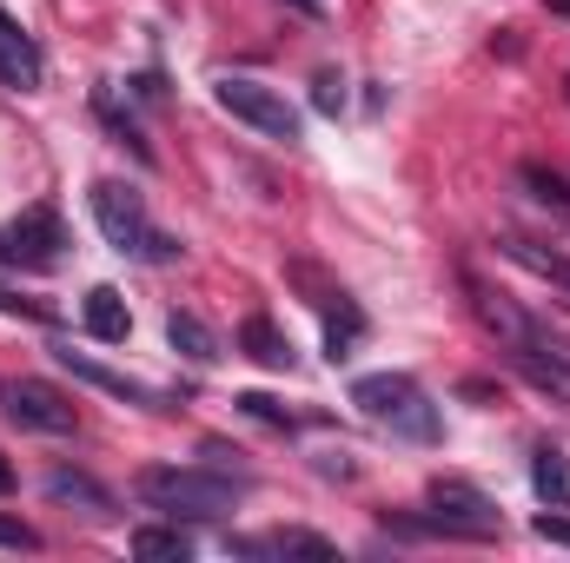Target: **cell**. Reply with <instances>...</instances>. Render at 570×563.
Segmentation results:
<instances>
[{
  "label": "cell",
  "mask_w": 570,
  "mask_h": 563,
  "mask_svg": "<svg viewBox=\"0 0 570 563\" xmlns=\"http://www.w3.org/2000/svg\"><path fill=\"white\" fill-rule=\"evenodd\" d=\"M213 100L233 113V120H246L253 134H266V140H285L298 146L305 134V120H298V107L285 100L279 87H266V80H246V73H226V80H213Z\"/></svg>",
  "instance_id": "4"
},
{
  "label": "cell",
  "mask_w": 570,
  "mask_h": 563,
  "mask_svg": "<svg viewBox=\"0 0 570 563\" xmlns=\"http://www.w3.org/2000/svg\"><path fill=\"white\" fill-rule=\"evenodd\" d=\"M94 226H100V239H107L114 253H127V259H153V266L179 259V246L146 219V199L134 186H120V179H94Z\"/></svg>",
  "instance_id": "3"
},
{
  "label": "cell",
  "mask_w": 570,
  "mask_h": 563,
  "mask_svg": "<svg viewBox=\"0 0 570 563\" xmlns=\"http://www.w3.org/2000/svg\"><path fill=\"white\" fill-rule=\"evenodd\" d=\"M531 491H538L551 511H570V457L558 444H538V457H531Z\"/></svg>",
  "instance_id": "12"
},
{
  "label": "cell",
  "mask_w": 570,
  "mask_h": 563,
  "mask_svg": "<svg viewBox=\"0 0 570 563\" xmlns=\"http://www.w3.org/2000/svg\"><path fill=\"white\" fill-rule=\"evenodd\" d=\"M0 266H13V259H7V246H0Z\"/></svg>",
  "instance_id": "24"
},
{
  "label": "cell",
  "mask_w": 570,
  "mask_h": 563,
  "mask_svg": "<svg viewBox=\"0 0 570 563\" xmlns=\"http://www.w3.org/2000/svg\"><path fill=\"white\" fill-rule=\"evenodd\" d=\"M544 7H551V13H564V20H570V0H544Z\"/></svg>",
  "instance_id": "23"
},
{
  "label": "cell",
  "mask_w": 570,
  "mask_h": 563,
  "mask_svg": "<svg viewBox=\"0 0 570 563\" xmlns=\"http://www.w3.org/2000/svg\"><path fill=\"white\" fill-rule=\"evenodd\" d=\"M47 497H53V504H80L87 517H107V511H114V491H100L87 471H53V477H47Z\"/></svg>",
  "instance_id": "14"
},
{
  "label": "cell",
  "mask_w": 570,
  "mask_h": 563,
  "mask_svg": "<svg viewBox=\"0 0 570 563\" xmlns=\"http://www.w3.org/2000/svg\"><path fill=\"white\" fill-rule=\"evenodd\" d=\"M40 73H47V67H40V47H33V40H27V27L0 7V80H7V87H20V93H33V87H40Z\"/></svg>",
  "instance_id": "9"
},
{
  "label": "cell",
  "mask_w": 570,
  "mask_h": 563,
  "mask_svg": "<svg viewBox=\"0 0 570 563\" xmlns=\"http://www.w3.org/2000/svg\"><path fill=\"white\" fill-rule=\"evenodd\" d=\"M0 551H40V531L20 517H0Z\"/></svg>",
  "instance_id": "20"
},
{
  "label": "cell",
  "mask_w": 570,
  "mask_h": 563,
  "mask_svg": "<svg viewBox=\"0 0 570 563\" xmlns=\"http://www.w3.org/2000/svg\"><path fill=\"white\" fill-rule=\"evenodd\" d=\"M298 7H325V0H298Z\"/></svg>",
  "instance_id": "25"
},
{
  "label": "cell",
  "mask_w": 570,
  "mask_h": 563,
  "mask_svg": "<svg viewBox=\"0 0 570 563\" xmlns=\"http://www.w3.org/2000/svg\"><path fill=\"white\" fill-rule=\"evenodd\" d=\"M239 352H246L253 365H266V372H292V338H285L266 312H253V318L239 325Z\"/></svg>",
  "instance_id": "11"
},
{
  "label": "cell",
  "mask_w": 570,
  "mask_h": 563,
  "mask_svg": "<svg viewBox=\"0 0 570 563\" xmlns=\"http://www.w3.org/2000/svg\"><path fill=\"white\" fill-rule=\"evenodd\" d=\"M134 557H193V544H186V531H166V524H146L134 531Z\"/></svg>",
  "instance_id": "15"
},
{
  "label": "cell",
  "mask_w": 570,
  "mask_h": 563,
  "mask_svg": "<svg viewBox=\"0 0 570 563\" xmlns=\"http://www.w3.org/2000/svg\"><path fill=\"white\" fill-rule=\"evenodd\" d=\"M412 531H438V537L491 544V537L504 531V517H498V504H491L478 484H464V477H438V484H431V517H425V524H412Z\"/></svg>",
  "instance_id": "5"
},
{
  "label": "cell",
  "mask_w": 570,
  "mask_h": 563,
  "mask_svg": "<svg viewBox=\"0 0 570 563\" xmlns=\"http://www.w3.org/2000/svg\"><path fill=\"white\" fill-rule=\"evenodd\" d=\"M60 365H67L73 378H87V385H100V392H114V398L140 405V412H173V398H166L159 385H146V378H127V372H114V365H94L87 352H60Z\"/></svg>",
  "instance_id": "8"
},
{
  "label": "cell",
  "mask_w": 570,
  "mask_h": 563,
  "mask_svg": "<svg viewBox=\"0 0 570 563\" xmlns=\"http://www.w3.org/2000/svg\"><path fill=\"white\" fill-rule=\"evenodd\" d=\"M352 405L372 424H385L392 437L438 444V405L425 398V385L412 372H365V378H352Z\"/></svg>",
  "instance_id": "2"
},
{
  "label": "cell",
  "mask_w": 570,
  "mask_h": 563,
  "mask_svg": "<svg viewBox=\"0 0 570 563\" xmlns=\"http://www.w3.org/2000/svg\"><path fill=\"white\" fill-rule=\"evenodd\" d=\"M7 491H13V464L0 457V497H7Z\"/></svg>",
  "instance_id": "22"
},
{
  "label": "cell",
  "mask_w": 570,
  "mask_h": 563,
  "mask_svg": "<svg viewBox=\"0 0 570 563\" xmlns=\"http://www.w3.org/2000/svg\"><path fill=\"white\" fill-rule=\"evenodd\" d=\"M531 531H538L544 544H564V551H570V517H558V511H544V517H538Z\"/></svg>",
  "instance_id": "21"
},
{
  "label": "cell",
  "mask_w": 570,
  "mask_h": 563,
  "mask_svg": "<svg viewBox=\"0 0 570 563\" xmlns=\"http://www.w3.org/2000/svg\"><path fill=\"white\" fill-rule=\"evenodd\" d=\"M524 186H531V192H538V199H544L558 219H570V186L551 172V166H538V159H531V166H524Z\"/></svg>",
  "instance_id": "16"
},
{
  "label": "cell",
  "mask_w": 570,
  "mask_h": 563,
  "mask_svg": "<svg viewBox=\"0 0 570 563\" xmlns=\"http://www.w3.org/2000/svg\"><path fill=\"white\" fill-rule=\"evenodd\" d=\"M7 259L13 266H27V273H53L60 259H67V226H60V213L53 206H27L13 226H7Z\"/></svg>",
  "instance_id": "7"
},
{
  "label": "cell",
  "mask_w": 570,
  "mask_h": 563,
  "mask_svg": "<svg viewBox=\"0 0 570 563\" xmlns=\"http://www.w3.org/2000/svg\"><path fill=\"white\" fill-rule=\"evenodd\" d=\"M239 412H246V418H266V424H285V431H292V412H285L279 398H266V392H246V398H239Z\"/></svg>",
  "instance_id": "18"
},
{
  "label": "cell",
  "mask_w": 570,
  "mask_h": 563,
  "mask_svg": "<svg viewBox=\"0 0 570 563\" xmlns=\"http://www.w3.org/2000/svg\"><path fill=\"white\" fill-rule=\"evenodd\" d=\"M239 491H246V477H219L199 464H146L134 477V497L166 517H226L239 504Z\"/></svg>",
  "instance_id": "1"
},
{
  "label": "cell",
  "mask_w": 570,
  "mask_h": 563,
  "mask_svg": "<svg viewBox=\"0 0 570 563\" xmlns=\"http://www.w3.org/2000/svg\"><path fill=\"white\" fill-rule=\"evenodd\" d=\"M0 412L20 424V431H40V437H67V431L80 424L73 398L53 392L47 378H7V385H0Z\"/></svg>",
  "instance_id": "6"
},
{
  "label": "cell",
  "mask_w": 570,
  "mask_h": 563,
  "mask_svg": "<svg viewBox=\"0 0 570 563\" xmlns=\"http://www.w3.org/2000/svg\"><path fill=\"white\" fill-rule=\"evenodd\" d=\"M80 318H87V332H94L100 345H120V338L134 332V312H127L120 285H94V292L80 298Z\"/></svg>",
  "instance_id": "10"
},
{
  "label": "cell",
  "mask_w": 570,
  "mask_h": 563,
  "mask_svg": "<svg viewBox=\"0 0 570 563\" xmlns=\"http://www.w3.org/2000/svg\"><path fill=\"white\" fill-rule=\"evenodd\" d=\"M166 338H173V352H179V358H193V365H213V358H219L213 325H206V318H193V312H166Z\"/></svg>",
  "instance_id": "13"
},
{
  "label": "cell",
  "mask_w": 570,
  "mask_h": 563,
  "mask_svg": "<svg viewBox=\"0 0 570 563\" xmlns=\"http://www.w3.org/2000/svg\"><path fill=\"white\" fill-rule=\"evenodd\" d=\"M312 107H318V113H338V107H345V80H338V73H318V80H312Z\"/></svg>",
  "instance_id": "19"
},
{
  "label": "cell",
  "mask_w": 570,
  "mask_h": 563,
  "mask_svg": "<svg viewBox=\"0 0 570 563\" xmlns=\"http://www.w3.org/2000/svg\"><path fill=\"white\" fill-rule=\"evenodd\" d=\"M259 551H279V557H338L325 537H312V531H279V537H266Z\"/></svg>",
  "instance_id": "17"
}]
</instances>
